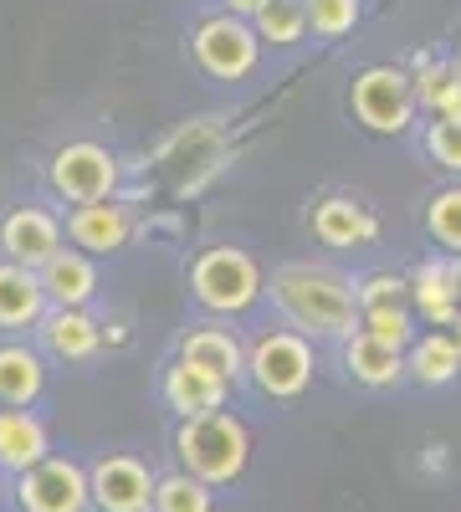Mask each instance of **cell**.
Wrapping results in <instances>:
<instances>
[{
  "instance_id": "cell-32",
  "label": "cell",
  "mask_w": 461,
  "mask_h": 512,
  "mask_svg": "<svg viewBox=\"0 0 461 512\" xmlns=\"http://www.w3.org/2000/svg\"><path fill=\"white\" fill-rule=\"evenodd\" d=\"M441 333H446V338H451V344H456V349H461V313H456V318H451V323H446V328H441Z\"/></svg>"
},
{
  "instance_id": "cell-11",
  "label": "cell",
  "mask_w": 461,
  "mask_h": 512,
  "mask_svg": "<svg viewBox=\"0 0 461 512\" xmlns=\"http://www.w3.org/2000/svg\"><path fill=\"white\" fill-rule=\"evenodd\" d=\"M154 472L129 456V451H108L88 466V492L98 512H154Z\"/></svg>"
},
{
  "instance_id": "cell-6",
  "label": "cell",
  "mask_w": 461,
  "mask_h": 512,
  "mask_svg": "<svg viewBox=\"0 0 461 512\" xmlns=\"http://www.w3.org/2000/svg\"><path fill=\"white\" fill-rule=\"evenodd\" d=\"M262 36L246 16H231V11H211L190 26V62L200 77L221 82V88H236V82L257 77L262 67Z\"/></svg>"
},
{
  "instance_id": "cell-34",
  "label": "cell",
  "mask_w": 461,
  "mask_h": 512,
  "mask_svg": "<svg viewBox=\"0 0 461 512\" xmlns=\"http://www.w3.org/2000/svg\"><path fill=\"white\" fill-rule=\"evenodd\" d=\"M451 62L461 67V31H456V41H451Z\"/></svg>"
},
{
  "instance_id": "cell-18",
  "label": "cell",
  "mask_w": 461,
  "mask_h": 512,
  "mask_svg": "<svg viewBox=\"0 0 461 512\" xmlns=\"http://www.w3.org/2000/svg\"><path fill=\"white\" fill-rule=\"evenodd\" d=\"M410 313L421 318V328H446L461 313V297H456V272H451V256L431 251L410 267Z\"/></svg>"
},
{
  "instance_id": "cell-1",
  "label": "cell",
  "mask_w": 461,
  "mask_h": 512,
  "mask_svg": "<svg viewBox=\"0 0 461 512\" xmlns=\"http://www.w3.org/2000/svg\"><path fill=\"white\" fill-rule=\"evenodd\" d=\"M267 297L287 328H298L313 344H344L359 328V297L354 277L333 262H313V256H292L267 272Z\"/></svg>"
},
{
  "instance_id": "cell-16",
  "label": "cell",
  "mask_w": 461,
  "mask_h": 512,
  "mask_svg": "<svg viewBox=\"0 0 461 512\" xmlns=\"http://www.w3.org/2000/svg\"><path fill=\"white\" fill-rule=\"evenodd\" d=\"M36 277H41V292H47L52 308H93V297L103 292V267H98V256L77 251V246L52 251L47 262L36 267Z\"/></svg>"
},
{
  "instance_id": "cell-8",
  "label": "cell",
  "mask_w": 461,
  "mask_h": 512,
  "mask_svg": "<svg viewBox=\"0 0 461 512\" xmlns=\"http://www.w3.org/2000/svg\"><path fill=\"white\" fill-rule=\"evenodd\" d=\"M67 246V216L47 200H16L0 210V262L41 267L52 251Z\"/></svg>"
},
{
  "instance_id": "cell-24",
  "label": "cell",
  "mask_w": 461,
  "mask_h": 512,
  "mask_svg": "<svg viewBox=\"0 0 461 512\" xmlns=\"http://www.w3.org/2000/svg\"><path fill=\"white\" fill-rule=\"evenodd\" d=\"M251 26H257L262 47L272 52H292L308 41V6L303 0H267V6L251 16Z\"/></svg>"
},
{
  "instance_id": "cell-14",
  "label": "cell",
  "mask_w": 461,
  "mask_h": 512,
  "mask_svg": "<svg viewBox=\"0 0 461 512\" xmlns=\"http://www.w3.org/2000/svg\"><path fill=\"white\" fill-rule=\"evenodd\" d=\"M231 390L236 384L211 374V369H200L190 359H170L159 369V400L175 410V420H190V415H211V410H226L231 405Z\"/></svg>"
},
{
  "instance_id": "cell-25",
  "label": "cell",
  "mask_w": 461,
  "mask_h": 512,
  "mask_svg": "<svg viewBox=\"0 0 461 512\" xmlns=\"http://www.w3.org/2000/svg\"><path fill=\"white\" fill-rule=\"evenodd\" d=\"M421 226H426V236H431L436 251L461 256V180H451V185H441V190L426 195Z\"/></svg>"
},
{
  "instance_id": "cell-27",
  "label": "cell",
  "mask_w": 461,
  "mask_h": 512,
  "mask_svg": "<svg viewBox=\"0 0 461 512\" xmlns=\"http://www.w3.org/2000/svg\"><path fill=\"white\" fill-rule=\"evenodd\" d=\"M154 512H216V487L190 472H170L154 482Z\"/></svg>"
},
{
  "instance_id": "cell-7",
  "label": "cell",
  "mask_w": 461,
  "mask_h": 512,
  "mask_svg": "<svg viewBox=\"0 0 461 512\" xmlns=\"http://www.w3.org/2000/svg\"><path fill=\"white\" fill-rule=\"evenodd\" d=\"M123 185V164L108 144L98 139H67L52 149L47 159V190L62 205H88V200H108Z\"/></svg>"
},
{
  "instance_id": "cell-31",
  "label": "cell",
  "mask_w": 461,
  "mask_h": 512,
  "mask_svg": "<svg viewBox=\"0 0 461 512\" xmlns=\"http://www.w3.org/2000/svg\"><path fill=\"white\" fill-rule=\"evenodd\" d=\"M262 6H267V0H216V11H231V16H246V21L257 16Z\"/></svg>"
},
{
  "instance_id": "cell-4",
  "label": "cell",
  "mask_w": 461,
  "mask_h": 512,
  "mask_svg": "<svg viewBox=\"0 0 461 512\" xmlns=\"http://www.w3.org/2000/svg\"><path fill=\"white\" fill-rule=\"evenodd\" d=\"M318 379V344L298 328L272 323L246 338V384L262 400H303Z\"/></svg>"
},
{
  "instance_id": "cell-26",
  "label": "cell",
  "mask_w": 461,
  "mask_h": 512,
  "mask_svg": "<svg viewBox=\"0 0 461 512\" xmlns=\"http://www.w3.org/2000/svg\"><path fill=\"white\" fill-rule=\"evenodd\" d=\"M354 297H359V313H369V308H410V272L369 267V272L354 277Z\"/></svg>"
},
{
  "instance_id": "cell-30",
  "label": "cell",
  "mask_w": 461,
  "mask_h": 512,
  "mask_svg": "<svg viewBox=\"0 0 461 512\" xmlns=\"http://www.w3.org/2000/svg\"><path fill=\"white\" fill-rule=\"evenodd\" d=\"M359 328L374 333L380 344L410 349V344H415V333H421V318H415L410 308H369V313H359Z\"/></svg>"
},
{
  "instance_id": "cell-10",
  "label": "cell",
  "mask_w": 461,
  "mask_h": 512,
  "mask_svg": "<svg viewBox=\"0 0 461 512\" xmlns=\"http://www.w3.org/2000/svg\"><path fill=\"white\" fill-rule=\"evenodd\" d=\"M308 231L328 251H359L369 241H380V210L349 190H328L308 210Z\"/></svg>"
},
{
  "instance_id": "cell-9",
  "label": "cell",
  "mask_w": 461,
  "mask_h": 512,
  "mask_svg": "<svg viewBox=\"0 0 461 512\" xmlns=\"http://www.w3.org/2000/svg\"><path fill=\"white\" fill-rule=\"evenodd\" d=\"M16 502H21V512H88L93 507L88 466H77L72 456L36 461L16 477Z\"/></svg>"
},
{
  "instance_id": "cell-5",
  "label": "cell",
  "mask_w": 461,
  "mask_h": 512,
  "mask_svg": "<svg viewBox=\"0 0 461 512\" xmlns=\"http://www.w3.org/2000/svg\"><path fill=\"white\" fill-rule=\"evenodd\" d=\"M349 113L374 139H405L410 128L421 123V103H415L410 67H395V62L359 67L349 77Z\"/></svg>"
},
{
  "instance_id": "cell-2",
  "label": "cell",
  "mask_w": 461,
  "mask_h": 512,
  "mask_svg": "<svg viewBox=\"0 0 461 512\" xmlns=\"http://www.w3.org/2000/svg\"><path fill=\"white\" fill-rule=\"evenodd\" d=\"M175 461L180 472L200 477L205 487H236L251 466V431L231 410L190 415L175 425Z\"/></svg>"
},
{
  "instance_id": "cell-17",
  "label": "cell",
  "mask_w": 461,
  "mask_h": 512,
  "mask_svg": "<svg viewBox=\"0 0 461 512\" xmlns=\"http://www.w3.org/2000/svg\"><path fill=\"white\" fill-rule=\"evenodd\" d=\"M339 364H344V379L359 384V390H400L405 384V349L395 344H380L374 333L354 328L344 344H339Z\"/></svg>"
},
{
  "instance_id": "cell-33",
  "label": "cell",
  "mask_w": 461,
  "mask_h": 512,
  "mask_svg": "<svg viewBox=\"0 0 461 512\" xmlns=\"http://www.w3.org/2000/svg\"><path fill=\"white\" fill-rule=\"evenodd\" d=\"M451 272H456V297H461V256H451Z\"/></svg>"
},
{
  "instance_id": "cell-13",
  "label": "cell",
  "mask_w": 461,
  "mask_h": 512,
  "mask_svg": "<svg viewBox=\"0 0 461 512\" xmlns=\"http://www.w3.org/2000/svg\"><path fill=\"white\" fill-rule=\"evenodd\" d=\"M31 333L57 364H93L103 354V318H93V308H47Z\"/></svg>"
},
{
  "instance_id": "cell-29",
  "label": "cell",
  "mask_w": 461,
  "mask_h": 512,
  "mask_svg": "<svg viewBox=\"0 0 461 512\" xmlns=\"http://www.w3.org/2000/svg\"><path fill=\"white\" fill-rule=\"evenodd\" d=\"M421 154L441 175L461 180V118H426L421 123Z\"/></svg>"
},
{
  "instance_id": "cell-19",
  "label": "cell",
  "mask_w": 461,
  "mask_h": 512,
  "mask_svg": "<svg viewBox=\"0 0 461 512\" xmlns=\"http://www.w3.org/2000/svg\"><path fill=\"white\" fill-rule=\"evenodd\" d=\"M47 390V354L26 344L21 333L0 338V405H36Z\"/></svg>"
},
{
  "instance_id": "cell-15",
  "label": "cell",
  "mask_w": 461,
  "mask_h": 512,
  "mask_svg": "<svg viewBox=\"0 0 461 512\" xmlns=\"http://www.w3.org/2000/svg\"><path fill=\"white\" fill-rule=\"evenodd\" d=\"M175 354L200 364V369H211L231 384L246 379V344H241V333L231 328V318H200L190 323L180 338H175Z\"/></svg>"
},
{
  "instance_id": "cell-22",
  "label": "cell",
  "mask_w": 461,
  "mask_h": 512,
  "mask_svg": "<svg viewBox=\"0 0 461 512\" xmlns=\"http://www.w3.org/2000/svg\"><path fill=\"white\" fill-rule=\"evenodd\" d=\"M405 379L421 384V390H446V384L461 379V349L441 328H421L415 344L405 349Z\"/></svg>"
},
{
  "instance_id": "cell-20",
  "label": "cell",
  "mask_w": 461,
  "mask_h": 512,
  "mask_svg": "<svg viewBox=\"0 0 461 512\" xmlns=\"http://www.w3.org/2000/svg\"><path fill=\"white\" fill-rule=\"evenodd\" d=\"M52 456L47 420L26 405H0V472H26V466Z\"/></svg>"
},
{
  "instance_id": "cell-3",
  "label": "cell",
  "mask_w": 461,
  "mask_h": 512,
  "mask_svg": "<svg viewBox=\"0 0 461 512\" xmlns=\"http://www.w3.org/2000/svg\"><path fill=\"white\" fill-rule=\"evenodd\" d=\"M190 297L211 318H246L267 297V267L246 246H205L190 262Z\"/></svg>"
},
{
  "instance_id": "cell-21",
  "label": "cell",
  "mask_w": 461,
  "mask_h": 512,
  "mask_svg": "<svg viewBox=\"0 0 461 512\" xmlns=\"http://www.w3.org/2000/svg\"><path fill=\"white\" fill-rule=\"evenodd\" d=\"M47 292H41V277L31 267L0 262V333H31L47 313Z\"/></svg>"
},
{
  "instance_id": "cell-28",
  "label": "cell",
  "mask_w": 461,
  "mask_h": 512,
  "mask_svg": "<svg viewBox=\"0 0 461 512\" xmlns=\"http://www.w3.org/2000/svg\"><path fill=\"white\" fill-rule=\"evenodd\" d=\"M308 6V36L318 41H344L364 21V0H303Z\"/></svg>"
},
{
  "instance_id": "cell-23",
  "label": "cell",
  "mask_w": 461,
  "mask_h": 512,
  "mask_svg": "<svg viewBox=\"0 0 461 512\" xmlns=\"http://www.w3.org/2000/svg\"><path fill=\"white\" fill-rule=\"evenodd\" d=\"M415 103L426 118H461V67L451 57H415Z\"/></svg>"
},
{
  "instance_id": "cell-12",
  "label": "cell",
  "mask_w": 461,
  "mask_h": 512,
  "mask_svg": "<svg viewBox=\"0 0 461 512\" xmlns=\"http://www.w3.org/2000/svg\"><path fill=\"white\" fill-rule=\"evenodd\" d=\"M62 216H67V246L98 256V262L103 256L129 251V241H134V210L123 205L118 195L88 200V205H67Z\"/></svg>"
}]
</instances>
